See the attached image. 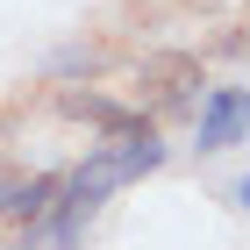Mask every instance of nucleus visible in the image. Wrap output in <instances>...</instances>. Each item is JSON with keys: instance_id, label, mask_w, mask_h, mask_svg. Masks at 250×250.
Returning a JSON list of instances; mask_svg holds the SVG:
<instances>
[{"instance_id": "nucleus-4", "label": "nucleus", "mask_w": 250, "mask_h": 250, "mask_svg": "<svg viewBox=\"0 0 250 250\" xmlns=\"http://www.w3.org/2000/svg\"><path fill=\"white\" fill-rule=\"evenodd\" d=\"M58 115L86 122V129H100V136H129V129H150V115H143V107H122V100L93 93V86H58Z\"/></svg>"}, {"instance_id": "nucleus-5", "label": "nucleus", "mask_w": 250, "mask_h": 250, "mask_svg": "<svg viewBox=\"0 0 250 250\" xmlns=\"http://www.w3.org/2000/svg\"><path fill=\"white\" fill-rule=\"evenodd\" d=\"M93 64H100V43H72V50H58V64H50V72H93Z\"/></svg>"}, {"instance_id": "nucleus-6", "label": "nucleus", "mask_w": 250, "mask_h": 250, "mask_svg": "<svg viewBox=\"0 0 250 250\" xmlns=\"http://www.w3.org/2000/svg\"><path fill=\"white\" fill-rule=\"evenodd\" d=\"M236 208H243V214H250V172H243V179H236Z\"/></svg>"}, {"instance_id": "nucleus-2", "label": "nucleus", "mask_w": 250, "mask_h": 250, "mask_svg": "<svg viewBox=\"0 0 250 250\" xmlns=\"http://www.w3.org/2000/svg\"><path fill=\"white\" fill-rule=\"evenodd\" d=\"M250 136V86H208L200 93V122H193V150L222 157Z\"/></svg>"}, {"instance_id": "nucleus-1", "label": "nucleus", "mask_w": 250, "mask_h": 250, "mask_svg": "<svg viewBox=\"0 0 250 250\" xmlns=\"http://www.w3.org/2000/svg\"><path fill=\"white\" fill-rule=\"evenodd\" d=\"M157 165H165V143H157V129H129V136H100L72 179H79V186H93L100 200H107V193L136 186V179H150Z\"/></svg>"}, {"instance_id": "nucleus-3", "label": "nucleus", "mask_w": 250, "mask_h": 250, "mask_svg": "<svg viewBox=\"0 0 250 250\" xmlns=\"http://www.w3.org/2000/svg\"><path fill=\"white\" fill-rule=\"evenodd\" d=\"M136 79L157 93V115H172V107L193 100V86H200V58L193 50H150V58L136 64Z\"/></svg>"}]
</instances>
